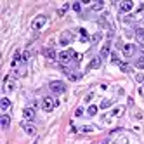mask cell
<instances>
[{
	"instance_id": "cell-1",
	"label": "cell",
	"mask_w": 144,
	"mask_h": 144,
	"mask_svg": "<svg viewBox=\"0 0 144 144\" xmlns=\"http://www.w3.org/2000/svg\"><path fill=\"white\" fill-rule=\"evenodd\" d=\"M57 104H59V101H56V99H52V97H44L42 99V109H44V111H52Z\"/></svg>"
},
{
	"instance_id": "cell-2",
	"label": "cell",
	"mask_w": 144,
	"mask_h": 144,
	"mask_svg": "<svg viewBox=\"0 0 144 144\" xmlns=\"http://www.w3.org/2000/svg\"><path fill=\"white\" fill-rule=\"evenodd\" d=\"M45 23H47V16H44V14H40V16H37L35 19H33V23H31V28L35 30V31H40L44 26H45Z\"/></svg>"
},
{
	"instance_id": "cell-3",
	"label": "cell",
	"mask_w": 144,
	"mask_h": 144,
	"mask_svg": "<svg viewBox=\"0 0 144 144\" xmlns=\"http://www.w3.org/2000/svg\"><path fill=\"white\" fill-rule=\"evenodd\" d=\"M50 90L54 92V94H64L66 92V83L64 82H59V80H56V82H50Z\"/></svg>"
},
{
	"instance_id": "cell-4",
	"label": "cell",
	"mask_w": 144,
	"mask_h": 144,
	"mask_svg": "<svg viewBox=\"0 0 144 144\" xmlns=\"http://www.w3.org/2000/svg\"><path fill=\"white\" fill-rule=\"evenodd\" d=\"M73 56H75L73 50H64V52H61L57 56V59H59V63H61V64H68V63L71 61V57H73Z\"/></svg>"
},
{
	"instance_id": "cell-5",
	"label": "cell",
	"mask_w": 144,
	"mask_h": 144,
	"mask_svg": "<svg viewBox=\"0 0 144 144\" xmlns=\"http://www.w3.org/2000/svg\"><path fill=\"white\" fill-rule=\"evenodd\" d=\"M122 50H123V56H125V57H130V56H134V52H136V45L127 44V45L122 47Z\"/></svg>"
},
{
	"instance_id": "cell-6",
	"label": "cell",
	"mask_w": 144,
	"mask_h": 144,
	"mask_svg": "<svg viewBox=\"0 0 144 144\" xmlns=\"http://www.w3.org/2000/svg\"><path fill=\"white\" fill-rule=\"evenodd\" d=\"M109 50H111V42H106V44L103 45V49H101V54H99V57H101V59L108 57V56H109Z\"/></svg>"
},
{
	"instance_id": "cell-7",
	"label": "cell",
	"mask_w": 144,
	"mask_h": 144,
	"mask_svg": "<svg viewBox=\"0 0 144 144\" xmlns=\"http://www.w3.org/2000/svg\"><path fill=\"white\" fill-rule=\"evenodd\" d=\"M132 7H134V4H132L130 0H125V2L120 4V11H122V12H130Z\"/></svg>"
},
{
	"instance_id": "cell-8",
	"label": "cell",
	"mask_w": 144,
	"mask_h": 144,
	"mask_svg": "<svg viewBox=\"0 0 144 144\" xmlns=\"http://www.w3.org/2000/svg\"><path fill=\"white\" fill-rule=\"evenodd\" d=\"M71 38H73V37H71V33H70V31H64V33L61 35V40H59V44H61V45H68V44L71 42Z\"/></svg>"
},
{
	"instance_id": "cell-9",
	"label": "cell",
	"mask_w": 144,
	"mask_h": 144,
	"mask_svg": "<svg viewBox=\"0 0 144 144\" xmlns=\"http://www.w3.org/2000/svg\"><path fill=\"white\" fill-rule=\"evenodd\" d=\"M23 130H25L26 134H28V136H35V134H37V128L33 127L31 123H26V122L23 123Z\"/></svg>"
},
{
	"instance_id": "cell-10",
	"label": "cell",
	"mask_w": 144,
	"mask_h": 144,
	"mask_svg": "<svg viewBox=\"0 0 144 144\" xmlns=\"http://www.w3.org/2000/svg\"><path fill=\"white\" fill-rule=\"evenodd\" d=\"M23 116H25L26 120H33L35 118V109H33V108H25V109H23Z\"/></svg>"
},
{
	"instance_id": "cell-11",
	"label": "cell",
	"mask_w": 144,
	"mask_h": 144,
	"mask_svg": "<svg viewBox=\"0 0 144 144\" xmlns=\"http://www.w3.org/2000/svg\"><path fill=\"white\" fill-rule=\"evenodd\" d=\"M9 123H11L9 115H2V116H0V125H2V128H9Z\"/></svg>"
},
{
	"instance_id": "cell-12",
	"label": "cell",
	"mask_w": 144,
	"mask_h": 144,
	"mask_svg": "<svg viewBox=\"0 0 144 144\" xmlns=\"http://www.w3.org/2000/svg\"><path fill=\"white\" fill-rule=\"evenodd\" d=\"M0 108H2V111H7L9 108H11V101H9L7 97H2V101H0Z\"/></svg>"
},
{
	"instance_id": "cell-13",
	"label": "cell",
	"mask_w": 144,
	"mask_h": 144,
	"mask_svg": "<svg viewBox=\"0 0 144 144\" xmlns=\"http://www.w3.org/2000/svg\"><path fill=\"white\" fill-rule=\"evenodd\" d=\"M14 87H16V83L14 82H11V78H5V92H12L14 90Z\"/></svg>"
},
{
	"instance_id": "cell-14",
	"label": "cell",
	"mask_w": 144,
	"mask_h": 144,
	"mask_svg": "<svg viewBox=\"0 0 144 144\" xmlns=\"http://www.w3.org/2000/svg\"><path fill=\"white\" fill-rule=\"evenodd\" d=\"M136 38H137V42L144 44V28H137L136 30Z\"/></svg>"
},
{
	"instance_id": "cell-15",
	"label": "cell",
	"mask_w": 144,
	"mask_h": 144,
	"mask_svg": "<svg viewBox=\"0 0 144 144\" xmlns=\"http://www.w3.org/2000/svg\"><path fill=\"white\" fill-rule=\"evenodd\" d=\"M101 61H103V59L99 57V56H97V57H94V59H92V63L89 64V68H90V70H94V68H99V66H101Z\"/></svg>"
},
{
	"instance_id": "cell-16",
	"label": "cell",
	"mask_w": 144,
	"mask_h": 144,
	"mask_svg": "<svg viewBox=\"0 0 144 144\" xmlns=\"http://www.w3.org/2000/svg\"><path fill=\"white\" fill-rule=\"evenodd\" d=\"M44 54H45L49 59H56L59 56V54H56V50H52V49H45V50H44Z\"/></svg>"
},
{
	"instance_id": "cell-17",
	"label": "cell",
	"mask_w": 144,
	"mask_h": 144,
	"mask_svg": "<svg viewBox=\"0 0 144 144\" xmlns=\"http://www.w3.org/2000/svg\"><path fill=\"white\" fill-rule=\"evenodd\" d=\"M123 109H125L123 106H116L115 109L111 111V115H113V116H122V115H123Z\"/></svg>"
},
{
	"instance_id": "cell-18",
	"label": "cell",
	"mask_w": 144,
	"mask_h": 144,
	"mask_svg": "<svg viewBox=\"0 0 144 144\" xmlns=\"http://www.w3.org/2000/svg\"><path fill=\"white\" fill-rule=\"evenodd\" d=\"M68 9H70V4H64V5H63V7L57 11V16H59V17H63V16L66 14V11H68Z\"/></svg>"
},
{
	"instance_id": "cell-19",
	"label": "cell",
	"mask_w": 144,
	"mask_h": 144,
	"mask_svg": "<svg viewBox=\"0 0 144 144\" xmlns=\"http://www.w3.org/2000/svg\"><path fill=\"white\" fill-rule=\"evenodd\" d=\"M136 68H139V70H144V56H139V59L136 61Z\"/></svg>"
},
{
	"instance_id": "cell-20",
	"label": "cell",
	"mask_w": 144,
	"mask_h": 144,
	"mask_svg": "<svg viewBox=\"0 0 144 144\" xmlns=\"http://www.w3.org/2000/svg\"><path fill=\"white\" fill-rule=\"evenodd\" d=\"M19 59H23V56H19V50H16L14 52V59H12V66H16L19 63Z\"/></svg>"
},
{
	"instance_id": "cell-21",
	"label": "cell",
	"mask_w": 144,
	"mask_h": 144,
	"mask_svg": "<svg viewBox=\"0 0 144 144\" xmlns=\"http://www.w3.org/2000/svg\"><path fill=\"white\" fill-rule=\"evenodd\" d=\"M111 104H113V101H111V99H104L103 103H101V108H103V109H104V108H109V106H111Z\"/></svg>"
},
{
	"instance_id": "cell-22",
	"label": "cell",
	"mask_w": 144,
	"mask_h": 144,
	"mask_svg": "<svg viewBox=\"0 0 144 144\" xmlns=\"http://www.w3.org/2000/svg\"><path fill=\"white\" fill-rule=\"evenodd\" d=\"M87 113H89V116H94L95 113H97V106H89V109H87Z\"/></svg>"
},
{
	"instance_id": "cell-23",
	"label": "cell",
	"mask_w": 144,
	"mask_h": 144,
	"mask_svg": "<svg viewBox=\"0 0 144 144\" xmlns=\"http://www.w3.org/2000/svg\"><path fill=\"white\" fill-rule=\"evenodd\" d=\"M103 7H104V4H103V2H95V4L92 5V11H101Z\"/></svg>"
},
{
	"instance_id": "cell-24",
	"label": "cell",
	"mask_w": 144,
	"mask_h": 144,
	"mask_svg": "<svg viewBox=\"0 0 144 144\" xmlns=\"http://www.w3.org/2000/svg\"><path fill=\"white\" fill-rule=\"evenodd\" d=\"M68 76H70V80H73V82H75V80H78L80 76H82V75H78V73H70Z\"/></svg>"
},
{
	"instance_id": "cell-25",
	"label": "cell",
	"mask_w": 144,
	"mask_h": 144,
	"mask_svg": "<svg viewBox=\"0 0 144 144\" xmlns=\"http://www.w3.org/2000/svg\"><path fill=\"white\" fill-rule=\"evenodd\" d=\"M73 11H76V12H80V11H82V5H80V2H75V4H73Z\"/></svg>"
},
{
	"instance_id": "cell-26",
	"label": "cell",
	"mask_w": 144,
	"mask_h": 144,
	"mask_svg": "<svg viewBox=\"0 0 144 144\" xmlns=\"http://www.w3.org/2000/svg\"><path fill=\"white\" fill-rule=\"evenodd\" d=\"M120 68H122V71H125V73H128V71H130V68H128L127 64H123V63H120Z\"/></svg>"
},
{
	"instance_id": "cell-27",
	"label": "cell",
	"mask_w": 144,
	"mask_h": 144,
	"mask_svg": "<svg viewBox=\"0 0 144 144\" xmlns=\"http://www.w3.org/2000/svg\"><path fill=\"white\" fill-rule=\"evenodd\" d=\"M101 37H103L101 33H95L94 37H92V42H94V44H95V42H99V40H101Z\"/></svg>"
},
{
	"instance_id": "cell-28",
	"label": "cell",
	"mask_w": 144,
	"mask_h": 144,
	"mask_svg": "<svg viewBox=\"0 0 144 144\" xmlns=\"http://www.w3.org/2000/svg\"><path fill=\"white\" fill-rule=\"evenodd\" d=\"M30 57H31V54H30V50H26V52L23 54V61H28Z\"/></svg>"
},
{
	"instance_id": "cell-29",
	"label": "cell",
	"mask_w": 144,
	"mask_h": 144,
	"mask_svg": "<svg viewBox=\"0 0 144 144\" xmlns=\"http://www.w3.org/2000/svg\"><path fill=\"white\" fill-rule=\"evenodd\" d=\"M82 115H83V109H82V108H78V109L75 111V116H82Z\"/></svg>"
},
{
	"instance_id": "cell-30",
	"label": "cell",
	"mask_w": 144,
	"mask_h": 144,
	"mask_svg": "<svg viewBox=\"0 0 144 144\" xmlns=\"http://www.w3.org/2000/svg\"><path fill=\"white\" fill-rule=\"evenodd\" d=\"M111 61H113V63H116V64H120L118 57H116V54H111Z\"/></svg>"
},
{
	"instance_id": "cell-31",
	"label": "cell",
	"mask_w": 144,
	"mask_h": 144,
	"mask_svg": "<svg viewBox=\"0 0 144 144\" xmlns=\"http://www.w3.org/2000/svg\"><path fill=\"white\" fill-rule=\"evenodd\" d=\"M92 97H94V94H92V92H90V94H87L85 101H87V103H89V101H92Z\"/></svg>"
},
{
	"instance_id": "cell-32",
	"label": "cell",
	"mask_w": 144,
	"mask_h": 144,
	"mask_svg": "<svg viewBox=\"0 0 144 144\" xmlns=\"http://www.w3.org/2000/svg\"><path fill=\"white\" fill-rule=\"evenodd\" d=\"M136 80H137V82H142L144 76H142V75H136Z\"/></svg>"
},
{
	"instance_id": "cell-33",
	"label": "cell",
	"mask_w": 144,
	"mask_h": 144,
	"mask_svg": "<svg viewBox=\"0 0 144 144\" xmlns=\"http://www.w3.org/2000/svg\"><path fill=\"white\" fill-rule=\"evenodd\" d=\"M82 130H83V132H90L92 127H82Z\"/></svg>"
},
{
	"instance_id": "cell-34",
	"label": "cell",
	"mask_w": 144,
	"mask_h": 144,
	"mask_svg": "<svg viewBox=\"0 0 144 144\" xmlns=\"http://www.w3.org/2000/svg\"><path fill=\"white\" fill-rule=\"evenodd\" d=\"M142 9H144V2H142V4L139 5V9H137V12H141V11H142Z\"/></svg>"
},
{
	"instance_id": "cell-35",
	"label": "cell",
	"mask_w": 144,
	"mask_h": 144,
	"mask_svg": "<svg viewBox=\"0 0 144 144\" xmlns=\"http://www.w3.org/2000/svg\"><path fill=\"white\" fill-rule=\"evenodd\" d=\"M139 49H141V50L144 52V44H141V45H139Z\"/></svg>"
},
{
	"instance_id": "cell-36",
	"label": "cell",
	"mask_w": 144,
	"mask_h": 144,
	"mask_svg": "<svg viewBox=\"0 0 144 144\" xmlns=\"http://www.w3.org/2000/svg\"><path fill=\"white\" fill-rule=\"evenodd\" d=\"M99 144H108V141H103V142H99Z\"/></svg>"
},
{
	"instance_id": "cell-37",
	"label": "cell",
	"mask_w": 144,
	"mask_h": 144,
	"mask_svg": "<svg viewBox=\"0 0 144 144\" xmlns=\"http://www.w3.org/2000/svg\"><path fill=\"white\" fill-rule=\"evenodd\" d=\"M33 144H38V141H35V142H33Z\"/></svg>"
}]
</instances>
